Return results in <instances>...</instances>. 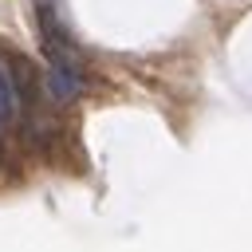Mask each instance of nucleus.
Wrapping results in <instances>:
<instances>
[{
    "label": "nucleus",
    "mask_w": 252,
    "mask_h": 252,
    "mask_svg": "<svg viewBox=\"0 0 252 252\" xmlns=\"http://www.w3.org/2000/svg\"><path fill=\"white\" fill-rule=\"evenodd\" d=\"M87 79L79 67V55H47V71H43V94L55 106H71L83 94Z\"/></svg>",
    "instance_id": "f257e3e1"
}]
</instances>
